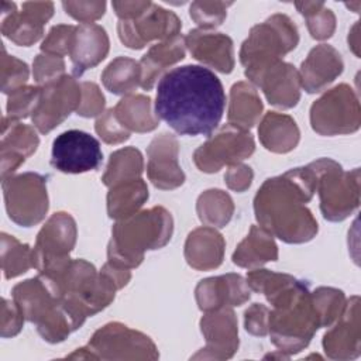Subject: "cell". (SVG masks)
I'll use <instances>...</instances> for the list:
<instances>
[{
    "label": "cell",
    "instance_id": "1",
    "mask_svg": "<svg viewBox=\"0 0 361 361\" xmlns=\"http://www.w3.org/2000/svg\"><path fill=\"white\" fill-rule=\"evenodd\" d=\"M224 107L223 85L209 68L179 66L164 73L158 82L155 113L180 135H210Z\"/></svg>",
    "mask_w": 361,
    "mask_h": 361
},
{
    "label": "cell",
    "instance_id": "2",
    "mask_svg": "<svg viewBox=\"0 0 361 361\" xmlns=\"http://www.w3.org/2000/svg\"><path fill=\"white\" fill-rule=\"evenodd\" d=\"M316 189L312 168H295L264 182L254 199L255 217L264 228L286 243H303L317 233V221L305 203Z\"/></svg>",
    "mask_w": 361,
    "mask_h": 361
},
{
    "label": "cell",
    "instance_id": "3",
    "mask_svg": "<svg viewBox=\"0 0 361 361\" xmlns=\"http://www.w3.org/2000/svg\"><path fill=\"white\" fill-rule=\"evenodd\" d=\"M267 299L274 306L268 319L272 343L281 351H300L320 327V317L307 285L290 276L267 295Z\"/></svg>",
    "mask_w": 361,
    "mask_h": 361
},
{
    "label": "cell",
    "instance_id": "4",
    "mask_svg": "<svg viewBox=\"0 0 361 361\" xmlns=\"http://www.w3.org/2000/svg\"><path fill=\"white\" fill-rule=\"evenodd\" d=\"M172 234V217L164 207H152L117 221L111 230L109 262L120 268H134L144 259L145 250L164 247Z\"/></svg>",
    "mask_w": 361,
    "mask_h": 361
},
{
    "label": "cell",
    "instance_id": "5",
    "mask_svg": "<svg viewBox=\"0 0 361 361\" xmlns=\"http://www.w3.org/2000/svg\"><path fill=\"white\" fill-rule=\"evenodd\" d=\"M299 41L298 30L285 14H274L267 21L251 28L243 42L240 61L245 66V76L251 79L261 71L281 61Z\"/></svg>",
    "mask_w": 361,
    "mask_h": 361
},
{
    "label": "cell",
    "instance_id": "6",
    "mask_svg": "<svg viewBox=\"0 0 361 361\" xmlns=\"http://www.w3.org/2000/svg\"><path fill=\"white\" fill-rule=\"evenodd\" d=\"M13 298L24 317L37 324L39 334L47 341H62L75 330L61 299L52 293L39 275L16 285Z\"/></svg>",
    "mask_w": 361,
    "mask_h": 361
},
{
    "label": "cell",
    "instance_id": "7",
    "mask_svg": "<svg viewBox=\"0 0 361 361\" xmlns=\"http://www.w3.org/2000/svg\"><path fill=\"white\" fill-rule=\"evenodd\" d=\"M316 176V188L320 195V209L324 219L331 221L344 220L358 207L360 171L344 172L343 168L327 158L309 165Z\"/></svg>",
    "mask_w": 361,
    "mask_h": 361
},
{
    "label": "cell",
    "instance_id": "8",
    "mask_svg": "<svg viewBox=\"0 0 361 361\" xmlns=\"http://www.w3.org/2000/svg\"><path fill=\"white\" fill-rule=\"evenodd\" d=\"M76 241L75 220L68 213H55L37 235L32 250L34 268L42 276L59 274L69 262V252Z\"/></svg>",
    "mask_w": 361,
    "mask_h": 361
},
{
    "label": "cell",
    "instance_id": "9",
    "mask_svg": "<svg viewBox=\"0 0 361 361\" xmlns=\"http://www.w3.org/2000/svg\"><path fill=\"white\" fill-rule=\"evenodd\" d=\"M310 123L323 135L345 134L360 127V106L353 89L338 85L316 100L310 109Z\"/></svg>",
    "mask_w": 361,
    "mask_h": 361
},
{
    "label": "cell",
    "instance_id": "10",
    "mask_svg": "<svg viewBox=\"0 0 361 361\" xmlns=\"http://www.w3.org/2000/svg\"><path fill=\"white\" fill-rule=\"evenodd\" d=\"M4 200L8 217L24 227L39 223L48 210L45 179L27 172L10 179H3Z\"/></svg>",
    "mask_w": 361,
    "mask_h": 361
},
{
    "label": "cell",
    "instance_id": "11",
    "mask_svg": "<svg viewBox=\"0 0 361 361\" xmlns=\"http://www.w3.org/2000/svg\"><path fill=\"white\" fill-rule=\"evenodd\" d=\"M82 89L72 78L62 75L41 87L38 103L32 111V123L41 133L58 127L80 104Z\"/></svg>",
    "mask_w": 361,
    "mask_h": 361
},
{
    "label": "cell",
    "instance_id": "12",
    "mask_svg": "<svg viewBox=\"0 0 361 361\" xmlns=\"http://www.w3.org/2000/svg\"><path fill=\"white\" fill-rule=\"evenodd\" d=\"M254 152L250 133L231 124L224 126L195 151V164L203 172H217L223 165H234Z\"/></svg>",
    "mask_w": 361,
    "mask_h": 361
},
{
    "label": "cell",
    "instance_id": "13",
    "mask_svg": "<svg viewBox=\"0 0 361 361\" xmlns=\"http://www.w3.org/2000/svg\"><path fill=\"white\" fill-rule=\"evenodd\" d=\"M86 358H157V348L149 337L130 330L120 323H110L94 333L86 347Z\"/></svg>",
    "mask_w": 361,
    "mask_h": 361
},
{
    "label": "cell",
    "instance_id": "14",
    "mask_svg": "<svg viewBox=\"0 0 361 361\" xmlns=\"http://www.w3.org/2000/svg\"><path fill=\"white\" fill-rule=\"evenodd\" d=\"M103 161L100 142L89 133L68 130L52 142V166L63 173H83L94 171Z\"/></svg>",
    "mask_w": 361,
    "mask_h": 361
},
{
    "label": "cell",
    "instance_id": "15",
    "mask_svg": "<svg viewBox=\"0 0 361 361\" xmlns=\"http://www.w3.org/2000/svg\"><path fill=\"white\" fill-rule=\"evenodd\" d=\"M180 21L172 11L152 4L134 20H120L117 31L121 42L133 49L145 47L151 39H168L178 35Z\"/></svg>",
    "mask_w": 361,
    "mask_h": 361
},
{
    "label": "cell",
    "instance_id": "16",
    "mask_svg": "<svg viewBox=\"0 0 361 361\" xmlns=\"http://www.w3.org/2000/svg\"><path fill=\"white\" fill-rule=\"evenodd\" d=\"M54 4L23 3L21 11L16 10L14 3H1V32L17 45L30 47L44 34V24L52 17Z\"/></svg>",
    "mask_w": 361,
    "mask_h": 361
},
{
    "label": "cell",
    "instance_id": "17",
    "mask_svg": "<svg viewBox=\"0 0 361 361\" xmlns=\"http://www.w3.org/2000/svg\"><path fill=\"white\" fill-rule=\"evenodd\" d=\"M179 145L173 135L161 134L148 147V178L159 189H173L183 183L185 175L178 165Z\"/></svg>",
    "mask_w": 361,
    "mask_h": 361
},
{
    "label": "cell",
    "instance_id": "18",
    "mask_svg": "<svg viewBox=\"0 0 361 361\" xmlns=\"http://www.w3.org/2000/svg\"><path fill=\"white\" fill-rule=\"evenodd\" d=\"M250 299V288L245 279L235 274H227L200 281L196 288V300L200 310H219L224 306H240Z\"/></svg>",
    "mask_w": 361,
    "mask_h": 361
},
{
    "label": "cell",
    "instance_id": "19",
    "mask_svg": "<svg viewBox=\"0 0 361 361\" xmlns=\"http://www.w3.org/2000/svg\"><path fill=\"white\" fill-rule=\"evenodd\" d=\"M265 93L268 102L274 106L289 109L299 100V73L295 66L282 61L268 66L251 78Z\"/></svg>",
    "mask_w": 361,
    "mask_h": 361
},
{
    "label": "cell",
    "instance_id": "20",
    "mask_svg": "<svg viewBox=\"0 0 361 361\" xmlns=\"http://www.w3.org/2000/svg\"><path fill=\"white\" fill-rule=\"evenodd\" d=\"M109 52V38L103 27L89 23L75 27L71 45L73 75L80 76L85 71L102 62Z\"/></svg>",
    "mask_w": 361,
    "mask_h": 361
},
{
    "label": "cell",
    "instance_id": "21",
    "mask_svg": "<svg viewBox=\"0 0 361 361\" xmlns=\"http://www.w3.org/2000/svg\"><path fill=\"white\" fill-rule=\"evenodd\" d=\"M38 142V137L30 126L4 117L1 137V178L6 179L7 175L13 173L27 157L35 152Z\"/></svg>",
    "mask_w": 361,
    "mask_h": 361
},
{
    "label": "cell",
    "instance_id": "22",
    "mask_svg": "<svg viewBox=\"0 0 361 361\" xmlns=\"http://www.w3.org/2000/svg\"><path fill=\"white\" fill-rule=\"evenodd\" d=\"M343 72L340 54L330 45L322 44L310 51L300 66V85L307 93L320 92Z\"/></svg>",
    "mask_w": 361,
    "mask_h": 361
},
{
    "label": "cell",
    "instance_id": "23",
    "mask_svg": "<svg viewBox=\"0 0 361 361\" xmlns=\"http://www.w3.org/2000/svg\"><path fill=\"white\" fill-rule=\"evenodd\" d=\"M185 44L197 61L224 73L233 71V41L230 37L220 32L193 30L185 38Z\"/></svg>",
    "mask_w": 361,
    "mask_h": 361
},
{
    "label": "cell",
    "instance_id": "24",
    "mask_svg": "<svg viewBox=\"0 0 361 361\" xmlns=\"http://www.w3.org/2000/svg\"><path fill=\"white\" fill-rule=\"evenodd\" d=\"M212 312L200 320L202 333L207 341L204 350L213 351L210 358H228L238 347L235 316L233 310L224 307Z\"/></svg>",
    "mask_w": 361,
    "mask_h": 361
},
{
    "label": "cell",
    "instance_id": "25",
    "mask_svg": "<svg viewBox=\"0 0 361 361\" xmlns=\"http://www.w3.org/2000/svg\"><path fill=\"white\" fill-rule=\"evenodd\" d=\"M358 296L351 298L344 306L337 326L327 331L323 338L324 351L331 358H354L351 350L360 354V331H358Z\"/></svg>",
    "mask_w": 361,
    "mask_h": 361
},
{
    "label": "cell",
    "instance_id": "26",
    "mask_svg": "<svg viewBox=\"0 0 361 361\" xmlns=\"http://www.w3.org/2000/svg\"><path fill=\"white\" fill-rule=\"evenodd\" d=\"M224 240L212 227H200L192 231L186 240L185 257L190 267L196 269H212L221 264Z\"/></svg>",
    "mask_w": 361,
    "mask_h": 361
},
{
    "label": "cell",
    "instance_id": "27",
    "mask_svg": "<svg viewBox=\"0 0 361 361\" xmlns=\"http://www.w3.org/2000/svg\"><path fill=\"white\" fill-rule=\"evenodd\" d=\"M185 38L179 34L152 45L140 62L141 87L149 90L168 66L182 61L185 56Z\"/></svg>",
    "mask_w": 361,
    "mask_h": 361
},
{
    "label": "cell",
    "instance_id": "28",
    "mask_svg": "<svg viewBox=\"0 0 361 361\" xmlns=\"http://www.w3.org/2000/svg\"><path fill=\"white\" fill-rule=\"evenodd\" d=\"M278 250L272 234L262 226H252L250 234L238 244L233 254V262L238 267L254 268L268 261H276Z\"/></svg>",
    "mask_w": 361,
    "mask_h": 361
},
{
    "label": "cell",
    "instance_id": "29",
    "mask_svg": "<svg viewBox=\"0 0 361 361\" xmlns=\"http://www.w3.org/2000/svg\"><path fill=\"white\" fill-rule=\"evenodd\" d=\"M258 134L264 147L274 152H288L293 149L299 141V130L295 120L276 111L265 114Z\"/></svg>",
    "mask_w": 361,
    "mask_h": 361
},
{
    "label": "cell",
    "instance_id": "30",
    "mask_svg": "<svg viewBox=\"0 0 361 361\" xmlns=\"http://www.w3.org/2000/svg\"><path fill=\"white\" fill-rule=\"evenodd\" d=\"M261 111V99L250 83L238 82L231 87L228 124L247 131L258 121Z\"/></svg>",
    "mask_w": 361,
    "mask_h": 361
},
{
    "label": "cell",
    "instance_id": "31",
    "mask_svg": "<svg viewBox=\"0 0 361 361\" xmlns=\"http://www.w3.org/2000/svg\"><path fill=\"white\" fill-rule=\"evenodd\" d=\"M148 199V189L142 179H133L111 186L107 195V212L111 219H126L137 213Z\"/></svg>",
    "mask_w": 361,
    "mask_h": 361
},
{
    "label": "cell",
    "instance_id": "32",
    "mask_svg": "<svg viewBox=\"0 0 361 361\" xmlns=\"http://www.w3.org/2000/svg\"><path fill=\"white\" fill-rule=\"evenodd\" d=\"M113 113L127 131L145 133L158 126V120L151 111V99L148 96H127L117 103Z\"/></svg>",
    "mask_w": 361,
    "mask_h": 361
},
{
    "label": "cell",
    "instance_id": "33",
    "mask_svg": "<svg viewBox=\"0 0 361 361\" xmlns=\"http://www.w3.org/2000/svg\"><path fill=\"white\" fill-rule=\"evenodd\" d=\"M102 80L114 94L130 93L141 82V66L134 59L118 56L104 69Z\"/></svg>",
    "mask_w": 361,
    "mask_h": 361
},
{
    "label": "cell",
    "instance_id": "34",
    "mask_svg": "<svg viewBox=\"0 0 361 361\" xmlns=\"http://www.w3.org/2000/svg\"><path fill=\"white\" fill-rule=\"evenodd\" d=\"M142 172V157L135 148H123L110 155L103 183L114 186L121 182L138 179Z\"/></svg>",
    "mask_w": 361,
    "mask_h": 361
},
{
    "label": "cell",
    "instance_id": "35",
    "mask_svg": "<svg viewBox=\"0 0 361 361\" xmlns=\"http://www.w3.org/2000/svg\"><path fill=\"white\" fill-rule=\"evenodd\" d=\"M233 210L231 197L219 189L206 190L197 200L199 219L209 226L224 227L230 221Z\"/></svg>",
    "mask_w": 361,
    "mask_h": 361
},
{
    "label": "cell",
    "instance_id": "36",
    "mask_svg": "<svg viewBox=\"0 0 361 361\" xmlns=\"http://www.w3.org/2000/svg\"><path fill=\"white\" fill-rule=\"evenodd\" d=\"M1 262L4 276L7 279L18 276L34 267L32 250L27 244H21L13 235L1 234Z\"/></svg>",
    "mask_w": 361,
    "mask_h": 361
},
{
    "label": "cell",
    "instance_id": "37",
    "mask_svg": "<svg viewBox=\"0 0 361 361\" xmlns=\"http://www.w3.org/2000/svg\"><path fill=\"white\" fill-rule=\"evenodd\" d=\"M300 14L307 20L310 35L316 39H326L333 35L336 18L331 10L326 8L323 3H296Z\"/></svg>",
    "mask_w": 361,
    "mask_h": 361
},
{
    "label": "cell",
    "instance_id": "38",
    "mask_svg": "<svg viewBox=\"0 0 361 361\" xmlns=\"http://www.w3.org/2000/svg\"><path fill=\"white\" fill-rule=\"evenodd\" d=\"M313 303L320 317V327L330 326L344 309V295L338 289L319 288L312 293Z\"/></svg>",
    "mask_w": 361,
    "mask_h": 361
},
{
    "label": "cell",
    "instance_id": "39",
    "mask_svg": "<svg viewBox=\"0 0 361 361\" xmlns=\"http://www.w3.org/2000/svg\"><path fill=\"white\" fill-rule=\"evenodd\" d=\"M41 94V87L21 86L10 93L7 102V117L11 120H20L34 111Z\"/></svg>",
    "mask_w": 361,
    "mask_h": 361
},
{
    "label": "cell",
    "instance_id": "40",
    "mask_svg": "<svg viewBox=\"0 0 361 361\" xmlns=\"http://www.w3.org/2000/svg\"><path fill=\"white\" fill-rule=\"evenodd\" d=\"M231 3L224 1H195L190 6V17L202 28H213L223 23L226 10Z\"/></svg>",
    "mask_w": 361,
    "mask_h": 361
},
{
    "label": "cell",
    "instance_id": "41",
    "mask_svg": "<svg viewBox=\"0 0 361 361\" xmlns=\"http://www.w3.org/2000/svg\"><path fill=\"white\" fill-rule=\"evenodd\" d=\"M1 90L3 93H11L16 89L21 87L28 79V66L25 62L8 56L3 47V59H1Z\"/></svg>",
    "mask_w": 361,
    "mask_h": 361
},
{
    "label": "cell",
    "instance_id": "42",
    "mask_svg": "<svg viewBox=\"0 0 361 361\" xmlns=\"http://www.w3.org/2000/svg\"><path fill=\"white\" fill-rule=\"evenodd\" d=\"M75 27L73 25H55L48 32L47 38L42 41L41 51L55 56H63L71 52V45L73 39Z\"/></svg>",
    "mask_w": 361,
    "mask_h": 361
},
{
    "label": "cell",
    "instance_id": "43",
    "mask_svg": "<svg viewBox=\"0 0 361 361\" xmlns=\"http://www.w3.org/2000/svg\"><path fill=\"white\" fill-rule=\"evenodd\" d=\"M63 68H65V63L61 56H55L49 54L38 55L34 61V79L38 83L47 85L61 78Z\"/></svg>",
    "mask_w": 361,
    "mask_h": 361
},
{
    "label": "cell",
    "instance_id": "44",
    "mask_svg": "<svg viewBox=\"0 0 361 361\" xmlns=\"http://www.w3.org/2000/svg\"><path fill=\"white\" fill-rule=\"evenodd\" d=\"M96 133L109 144H118L130 137V131H127L116 118L113 109L107 110L99 120L96 121Z\"/></svg>",
    "mask_w": 361,
    "mask_h": 361
},
{
    "label": "cell",
    "instance_id": "45",
    "mask_svg": "<svg viewBox=\"0 0 361 361\" xmlns=\"http://www.w3.org/2000/svg\"><path fill=\"white\" fill-rule=\"evenodd\" d=\"M82 97L80 104L78 107V114L83 117H94L103 111L104 107V96L99 90L94 83L83 82L80 85Z\"/></svg>",
    "mask_w": 361,
    "mask_h": 361
},
{
    "label": "cell",
    "instance_id": "46",
    "mask_svg": "<svg viewBox=\"0 0 361 361\" xmlns=\"http://www.w3.org/2000/svg\"><path fill=\"white\" fill-rule=\"evenodd\" d=\"M66 14L89 24L90 21L102 17L106 10L104 1H63L62 3Z\"/></svg>",
    "mask_w": 361,
    "mask_h": 361
},
{
    "label": "cell",
    "instance_id": "47",
    "mask_svg": "<svg viewBox=\"0 0 361 361\" xmlns=\"http://www.w3.org/2000/svg\"><path fill=\"white\" fill-rule=\"evenodd\" d=\"M3 316H1V336H16L23 326L24 314L16 302L3 299Z\"/></svg>",
    "mask_w": 361,
    "mask_h": 361
},
{
    "label": "cell",
    "instance_id": "48",
    "mask_svg": "<svg viewBox=\"0 0 361 361\" xmlns=\"http://www.w3.org/2000/svg\"><path fill=\"white\" fill-rule=\"evenodd\" d=\"M269 310L261 305L254 303L245 310V330L255 336H265L268 333Z\"/></svg>",
    "mask_w": 361,
    "mask_h": 361
},
{
    "label": "cell",
    "instance_id": "49",
    "mask_svg": "<svg viewBox=\"0 0 361 361\" xmlns=\"http://www.w3.org/2000/svg\"><path fill=\"white\" fill-rule=\"evenodd\" d=\"M224 179H226L228 188H231V189H234L237 192H243V190H245L251 185L252 171L247 165L234 164L227 171Z\"/></svg>",
    "mask_w": 361,
    "mask_h": 361
},
{
    "label": "cell",
    "instance_id": "50",
    "mask_svg": "<svg viewBox=\"0 0 361 361\" xmlns=\"http://www.w3.org/2000/svg\"><path fill=\"white\" fill-rule=\"evenodd\" d=\"M111 6L120 20H134L151 6V1H113Z\"/></svg>",
    "mask_w": 361,
    "mask_h": 361
}]
</instances>
